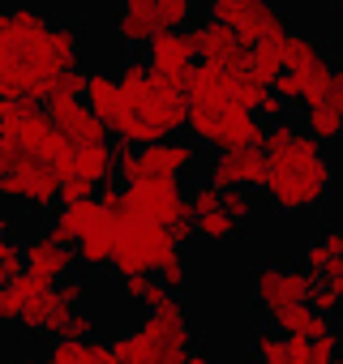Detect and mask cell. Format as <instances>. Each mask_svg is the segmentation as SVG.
Returning a JSON list of instances; mask_svg holds the SVG:
<instances>
[{"instance_id":"6da1fadb","label":"cell","mask_w":343,"mask_h":364,"mask_svg":"<svg viewBox=\"0 0 343 364\" xmlns=\"http://www.w3.org/2000/svg\"><path fill=\"white\" fill-rule=\"evenodd\" d=\"M82 31L43 9H5L0 18V95L35 99L43 86L78 69Z\"/></svg>"},{"instance_id":"7a4b0ae2","label":"cell","mask_w":343,"mask_h":364,"mask_svg":"<svg viewBox=\"0 0 343 364\" xmlns=\"http://www.w3.org/2000/svg\"><path fill=\"white\" fill-rule=\"evenodd\" d=\"M262 150L270 159V180L262 193L279 215H309L330 198L334 167L326 159V146L313 133L279 120L266 129Z\"/></svg>"},{"instance_id":"3957f363","label":"cell","mask_w":343,"mask_h":364,"mask_svg":"<svg viewBox=\"0 0 343 364\" xmlns=\"http://www.w3.org/2000/svg\"><path fill=\"white\" fill-rule=\"evenodd\" d=\"M241 73L245 69H223V65L198 60V69L189 77V133L198 146H211L215 154L266 141L258 112L241 103Z\"/></svg>"},{"instance_id":"277c9868","label":"cell","mask_w":343,"mask_h":364,"mask_svg":"<svg viewBox=\"0 0 343 364\" xmlns=\"http://www.w3.org/2000/svg\"><path fill=\"white\" fill-rule=\"evenodd\" d=\"M116 82H120V95H125V129L116 133V141L150 146V141L181 137V129H189V86L159 77L137 56L120 65Z\"/></svg>"},{"instance_id":"5b68a950","label":"cell","mask_w":343,"mask_h":364,"mask_svg":"<svg viewBox=\"0 0 343 364\" xmlns=\"http://www.w3.org/2000/svg\"><path fill=\"white\" fill-rule=\"evenodd\" d=\"M181 257V240L172 228L137 219V215H120V236H116V253H112V274L137 279V274H159L167 262Z\"/></svg>"},{"instance_id":"8992f818","label":"cell","mask_w":343,"mask_h":364,"mask_svg":"<svg viewBox=\"0 0 343 364\" xmlns=\"http://www.w3.org/2000/svg\"><path fill=\"white\" fill-rule=\"evenodd\" d=\"M116 163L125 185H181V176L198 167V141H185V137H167L150 146L116 141Z\"/></svg>"},{"instance_id":"52a82bcc","label":"cell","mask_w":343,"mask_h":364,"mask_svg":"<svg viewBox=\"0 0 343 364\" xmlns=\"http://www.w3.org/2000/svg\"><path fill=\"white\" fill-rule=\"evenodd\" d=\"M60 185L65 180L48 159L0 146V193H5V202H18L26 210H48L52 202H60Z\"/></svg>"},{"instance_id":"ba28073f","label":"cell","mask_w":343,"mask_h":364,"mask_svg":"<svg viewBox=\"0 0 343 364\" xmlns=\"http://www.w3.org/2000/svg\"><path fill=\"white\" fill-rule=\"evenodd\" d=\"M56 313H60V291H56V283H48V279H39V274H31V270L0 287V317H5V326H18V330L31 334V338L52 334Z\"/></svg>"},{"instance_id":"9c48e42d","label":"cell","mask_w":343,"mask_h":364,"mask_svg":"<svg viewBox=\"0 0 343 364\" xmlns=\"http://www.w3.org/2000/svg\"><path fill=\"white\" fill-rule=\"evenodd\" d=\"M305 270L313 283L309 304L326 317L343 313V223H322L305 245Z\"/></svg>"},{"instance_id":"30bf717a","label":"cell","mask_w":343,"mask_h":364,"mask_svg":"<svg viewBox=\"0 0 343 364\" xmlns=\"http://www.w3.org/2000/svg\"><path fill=\"white\" fill-rule=\"evenodd\" d=\"M249 291H253V304H258L266 317H275V313H283V309L309 304L313 283H309V270H305V266L258 262L253 274H249Z\"/></svg>"},{"instance_id":"8fae6325","label":"cell","mask_w":343,"mask_h":364,"mask_svg":"<svg viewBox=\"0 0 343 364\" xmlns=\"http://www.w3.org/2000/svg\"><path fill=\"white\" fill-rule=\"evenodd\" d=\"M206 18L219 26H232L245 48H258L287 31V18L270 0H206Z\"/></svg>"},{"instance_id":"7c38bea8","label":"cell","mask_w":343,"mask_h":364,"mask_svg":"<svg viewBox=\"0 0 343 364\" xmlns=\"http://www.w3.org/2000/svg\"><path fill=\"white\" fill-rule=\"evenodd\" d=\"M206 180H215L219 189H266L270 180V159L262 146H236V150H219L206 163Z\"/></svg>"},{"instance_id":"4fadbf2b","label":"cell","mask_w":343,"mask_h":364,"mask_svg":"<svg viewBox=\"0 0 343 364\" xmlns=\"http://www.w3.org/2000/svg\"><path fill=\"white\" fill-rule=\"evenodd\" d=\"M125 206L137 219L176 228V219L189 210V193H181V185H125Z\"/></svg>"},{"instance_id":"5bb4252c","label":"cell","mask_w":343,"mask_h":364,"mask_svg":"<svg viewBox=\"0 0 343 364\" xmlns=\"http://www.w3.org/2000/svg\"><path fill=\"white\" fill-rule=\"evenodd\" d=\"M146 65H150L159 77H172V82L189 86V77H194V69H198V48H194L189 31H163V35L146 48Z\"/></svg>"},{"instance_id":"9a60e30c","label":"cell","mask_w":343,"mask_h":364,"mask_svg":"<svg viewBox=\"0 0 343 364\" xmlns=\"http://www.w3.org/2000/svg\"><path fill=\"white\" fill-rule=\"evenodd\" d=\"M137 330H142L146 338L163 343L172 355H181V360H189V355H194V330H189V313H185V304H181V300H167L163 309L146 313V317L137 321Z\"/></svg>"},{"instance_id":"2e32d148","label":"cell","mask_w":343,"mask_h":364,"mask_svg":"<svg viewBox=\"0 0 343 364\" xmlns=\"http://www.w3.org/2000/svg\"><path fill=\"white\" fill-rule=\"evenodd\" d=\"M112 35L125 48H150L163 35V14L159 0H120V9L112 18Z\"/></svg>"},{"instance_id":"e0dca14e","label":"cell","mask_w":343,"mask_h":364,"mask_svg":"<svg viewBox=\"0 0 343 364\" xmlns=\"http://www.w3.org/2000/svg\"><path fill=\"white\" fill-rule=\"evenodd\" d=\"M73 266H82L78 249L65 245V240H56L52 232H35L26 240V270L31 274L48 279V283H65V279H73Z\"/></svg>"},{"instance_id":"ac0fdd59","label":"cell","mask_w":343,"mask_h":364,"mask_svg":"<svg viewBox=\"0 0 343 364\" xmlns=\"http://www.w3.org/2000/svg\"><path fill=\"white\" fill-rule=\"evenodd\" d=\"M189 39L198 48V60H211V65H223V69H245V60H249V48L241 43V35L232 26L211 22V18L189 26Z\"/></svg>"},{"instance_id":"d6986e66","label":"cell","mask_w":343,"mask_h":364,"mask_svg":"<svg viewBox=\"0 0 343 364\" xmlns=\"http://www.w3.org/2000/svg\"><path fill=\"white\" fill-rule=\"evenodd\" d=\"M56 129L73 141V146H95V141H107V124L95 116V107L86 99H69V103H56L48 107Z\"/></svg>"},{"instance_id":"ffe728a7","label":"cell","mask_w":343,"mask_h":364,"mask_svg":"<svg viewBox=\"0 0 343 364\" xmlns=\"http://www.w3.org/2000/svg\"><path fill=\"white\" fill-rule=\"evenodd\" d=\"M116 236H120V215H112L107 206H103V215H99V223L78 240V262L86 266V270H112V253H116Z\"/></svg>"},{"instance_id":"44dd1931","label":"cell","mask_w":343,"mask_h":364,"mask_svg":"<svg viewBox=\"0 0 343 364\" xmlns=\"http://www.w3.org/2000/svg\"><path fill=\"white\" fill-rule=\"evenodd\" d=\"M86 103L95 107V116L107 124L112 137L125 129V95L112 73H86Z\"/></svg>"},{"instance_id":"7402d4cb","label":"cell","mask_w":343,"mask_h":364,"mask_svg":"<svg viewBox=\"0 0 343 364\" xmlns=\"http://www.w3.org/2000/svg\"><path fill=\"white\" fill-rule=\"evenodd\" d=\"M99 215H103V202H99V198H90V202H60V210L52 215L48 232H52L56 240H65V245L78 249V240L99 223Z\"/></svg>"},{"instance_id":"603a6c76","label":"cell","mask_w":343,"mask_h":364,"mask_svg":"<svg viewBox=\"0 0 343 364\" xmlns=\"http://www.w3.org/2000/svg\"><path fill=\"white\" fill-rule=\"evenodd\" d=\"M266 326H275V330L287 334V338H322V334L334 330V317H326V313L313 309V304H296V309H283V313L266 317Z\"/></svg>"},{"instance_id":"cb8c5ba5","label":"cell","mask_w":343,"mask_h":364,"mask_svg":"<svg viewBox=\"0 0 343 364\" xmlns=\"http://www.w3.org/2000/svg\"><path fill=\"white\" fill-rule=\"evenodd\" d=\"M43 364H120L112 343L99 338H56L43 355Z\"/></svg>"},{"instance_id":"d4e9b609","label":"cell","mask_w":343,"mask_h":364,"mask_svg":"<svg viewBox=\"0 0 343 364\" xmlns=\"http://www.w3.org/2000/svg\"><path fill=\"white\" fill-rule=\"evenodd\" d=\"M112 351H116V360L120 364H185L181 355H172L163 343H154V338H146L137 326L129 330V334H120V338H112Z\"/></svg>"},{"instance_id":"484cf974","label":"cell","mask_w":343,"mask_h":364,"mask_svg":"<svg viewBox=\"0 0 343 364\" xmlns=\"http://www.w3.org/2000/svg\"><path fill=\"white\" fill-rule=\"evenodd\" d=\"M73 167H78V176L95 180V185H112V180L120 176V163H116V146H107V141H95V146H78V154H73Z\"/></svg>"},{"instance_id":"4316f807","label":"cell","mask_w":343,"mask_h":364,"mask_svg":"<svg viewBox=\"0 0 343 364\" xmlns=\"http://www.w3.org/2000/svg\"><path fill=\"white\" fill-rule=\"evenodd\" d=\"M305 133H313L322 146H334L343 141V112L330 103V99H317V103H305Z\"/></svg>"},{"instance_id":"83f0119b","label":"cell","mask_w":343,"mask_h":364,"mask_svg":"<svg viewBox=\"0 0 343 364\" xmlns=\"http://www.w3.org/2000/svg\"><path fill=\"white\" fill-rule=\"evenodd\" d=\"M120 291H125V300H129V304H137V309H146V313L163 309L167 300H176V296H172V287H167L159 274H137V279H125V283H120Z\"/></svg>"},{"instance_id":"f1b7e54d","label":"cell","mask_w":343,"mask_h":364,"mask_svg":"<svg viewBox=\"0 0 343 364\" xmlns=\"http://www.w3.org/2000/svg\"><path fill=\"white\" fill-rule=\"evenodd\" d=\"M339 347H343V334L339 330H330L322 338H292L287 364H334L339 360Z\"/></svg>"},{"instance_id":"f546056e","label":"cell","mask_w":343,"mask_h":364,"mask_svg":"<svg viewBox=\"0 0 343 364\" xmlns=\"http://www.w3.org/2000/svg\"><path fill=\"white\" fill-rule=\"evenodd\" d=\"M317 60H326V56H322V43H317L313 35H296V31H287V39H283V73L309 69V65H317Z\"/></svg>"},{"instance_id":"4dcf8cb0","label":"cell","mask_w":343,"mask_h":364,"mask_svg":"<svg viewBox=\"0 0 343 364\" xmlns=\"http://www.w3.org/2000/svg\"><path fill=\"white\" fill-rule=\"evenodd\" d=\"M287 355H292V338L279 334L275 326L253 334V364H287Z\"/></svg>"},{"instance_id":"1f68e13d","label":"cell","mask_w":343,"mask_h":364,"mask_svg":"<svg viewBox=\"0 0 343 364\" xmlns=\"http://www.w3.org/2000/svg\"><path fill=\"white\" fill-rule=\"evenodd\" d=\"M18 274H26V240L5 232V240H0V279L14 283Z\"/></svg>"},{"instance_id":"d6a6232c","label":"cell","mask_w":343,"mask_h":364,"mask_svg":"<svg viewBox=\"0 0 343 364\" xmlns=\"http://www.w3.org/2000/svg\"><path fill=\"white\" fill-rule=\"evenodd\" d=\"M236 232H241V223H236L223 206L211 210V215H198V236H202V240H215V245H219V240H232Z\"/></svg>"},{"instance_id":"836d02e7","label":"cell","mask_w":343,"mask_h":364,"mask_svg":"<svg viewBox=\"0 0 343 364\" xmlns=\"http://www.w3.org/2000/svg\"><path fill=\"white\" fill-rule=\"evenodd\" d=\"M159 14H163V31H189L194 0H159Z\"/></svg>"},{"instance_id":"e575fe53","label":"cell","mask_w":343,"mask_h":364,"mask_svg":"<svg viewBox=\"0 0 343 364\" xmlns=\"http://www.w3.org/2000/svg\"><path fill=\"white\" fill-rule=\"evenodd\" d=\"M95 189H99L95 180H86V176L73 171V176H65V185H60V202H90Z\"/></svg>"},{"instance_id":"d590c367","label":"cell","mask_w":343,"mask_h":364,"mask_svg":"<svg viewBox=\"0 0 343 364\" xmlns=\"http://www.w3.org/2000/svg\"><path fill=\"white\" fill-rule=\"evenodd\" d=\"M223 210H228L236 223H245V219H249V210H253L249 189H223Z\"/></svg>"},{"instance_id":"8d00e7d4","label":"cell","mask_w":343,"mask_h":364,"mask_svg":"<svg viewBox=\"0 0 343 364\" xmlns=\"http://www.w3.org/2000/svg\"><path fill=\"white\" fill-rule=\"evenodd\" d=\"M159 279L172 287V291H181L185 287V279H189V270H185V257H176V262H167L163 270H159Z\"/></svg>"},{"instance_id":"74e56055","label":"cell","mask_w":343,"mask_h":364,"mask_svg":"<svg viewBox=\"0 0 343 364\" xmlns=\"http://www.w3.org/2000/svg\"><path fill=\"white\" fill-rule=\"evenodd\" d=\"M90 330H95V317L82 309L73 321H69V330H65V338H90Z\"/></svg>"},{"instance_id":"f35d334b","label":"cell","mask_w":343,"mask_h":364,"mask_svg":"<svg viewBox=\"0 0 343 364\" xmlns=\"http://www.w3.org/2000/svg\"><path fill=\"white\" fill-rule=\"evenodd\" d=\"M326 99L343 112V73H334V82H330V90H326Z\"/></svg>"},{"instance_id":"ab89813d","label":"cell","mask_w":343,"mask_h":364,"mask_svg":"<svg viewBox=\"0 0 343 364\" xmlns=\"http://www.w3.org/2000/svg\"><path fill=\"white\" fill-rule=\"evenodd\" d=\"M185 364H215V355H206V351H194V355H189Z\"/></svg>"},{"instance_id":"60d3db41","label":"cell","mask_w":343,"mask_h":364,"mask_svg":"<svg viewBox=\"0 0 343 364\" xmlns=\"http://www.w3.org/2000/svg\"><path fill=\"white\" fill-rule=\"evenodd\" d=\"M334 69H339V73H343V52H339V56H334Z\"/></svg>"},{"instance_id":"b9f144b4","label":"cell","mask_w":343,"mask_h":364,"mask_svg":"<svg viewBox=\"0 0 343 364\" xmlns=\"http://www.w3.org/2000/svg\"><path fill=\"white\" fill-rule=\"evenodd\" d=\"M330 5H334V9H343V0H330Z\"/></svg>"},{"instance_id":"7bdbcfd3","label":"cell","mask_w":343,"mask_h":364,"mask_svg":"<svg viewBox=\"0 0 343 364\" xmlns=\"http://www.w3.org/2000/svg\"><path fill=\"white\" fill-rule=\"evenodd\" d=\"M334 364H343V355H339V360H334Z\"/></svg>"}]
</instances>
